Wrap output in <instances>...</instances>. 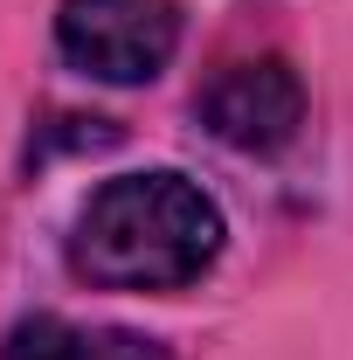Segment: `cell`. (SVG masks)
I'll use <instances>...</instances> for the list:
<instances>
[{
	"instance_id": "cell-1",
	"label": "cell",
	"mask_w": 353,
	"mask_h": 360,
	"mask_svg": "<svg viewBox=\"0 0 353 360\" xmlns=\"http://www.w3.org/2000/svg\"><path fill=\"white\" fill-rule=\"evenodd\" d=\"M222 257V208L187 174H118L77 215L70 270L90 291H180Z\"/></svg>"
},
{
	"instance_id": "cell-2",
	"label": "cell",
	"mask_w": 353,
	"mask_h": 360,
	"mask_svg": "<svg viewBox=\"0 0 353 360\" xmlns=\"http://www.w3.org/2000/svg\"><path fill=\"white\" fill-rule=\"evenodd\" d=\"M56 42L97 84H153L180 49V7L174 0H63Z\"/></svg>"
},
{
	"instance_id": "cell-3",
	"label": "cell",
	"mask_w": 353,
	"mask_h": 360,
	"mask_svg": "<svg viewBox=\"0 0 353 360\" xmlns=\"http://www.w3.org/2000/svg\"><path fill=\"white\" fill-rule=\"evenodd\" d=\"M201 125L236 146V153H277L291 146L305 125V84L284 56H243V63H222L208 90L194 97Z\"/></svg>"
},
{
	"instance_id": "cell-4",
	"label": "cell",
	"mask_w": 353,
	"mask_h": 360,
	"mask_svg": "<svg viewBox=\"0 0 353 360\" xmlns=\"http://www.w3.org/2000/svg\"><path fill=\"white\" fill-rule=\"evenodd\" d=\"M0 360H160V354L132 333H90V326H70V319H28V326H14Z\"/></svg>"
}]
</instances>
